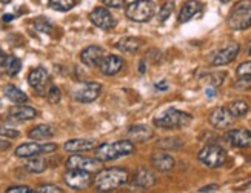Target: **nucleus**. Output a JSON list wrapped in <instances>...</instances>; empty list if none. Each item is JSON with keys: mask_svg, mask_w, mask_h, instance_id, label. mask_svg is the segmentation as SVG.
I'll return each instance as SVG.
<instances>
[{"mask_svg": "<svg viewBox=\"0 0 251 193\" xmlns=\"http://www.w3.org/2000/svg\"><path fill=\"white\" fill-rule=\"evenodd\" d=\"M154 88H156V90H162V91H163V90H167V88H168V83H167L165 81H160V82H157V83L154 85Z\"/></svg>", "mask_w": 251, "mask_h": 193, "instance_id": "43", "label": "nucleus"}, {"mask_svg": "<svg viewBox=\"0 0 251 193\" xmlns=\"http://www.w3.org/2000/svg\"><path fill=\"white\" fill-rule=\"evenodd\" d=\"M48 81H50L48 71L43 68V67H37L34 70H31L29 74H28V83H29V87L34 88L39 94L43 93V90H45V85L48 83Z\"/></svg>", "mask_w": 251, "mask_h": 193, "instance_id": "17", "label": "nucleus"}, {"mask_svg": "<svg viewBox=\"0 0 251 193\" xmlns=\"http://www.w3.org/2000/svg\"><path fill=\"white\" fill-rule=\"evenodd\" d=\"M225 78H226V73H224V71L222 73H213L208 76V82L213 85V87H219V85L224 83Z\"/></svg>", "mask_w": 251, "mask_h": 193, "instance_id": "35", "label": "nucleus"}, {"mask_svg": "<svg viewBox=\"0 0 251 193\" xmlns=\"http://www.w3.org/2000/svg\"><path fill=\"white\" fill-rule=\"evenodd\" d=\"M236 73H237V76H251V60L241 63V65L237 67Z\"/></svg>", "mask_w": 251, "mask_h": 193, "instance_id": "37", "label": "nucleus"}, {"mask_svg": "<svg viewBox=\"0 0 251 193\" xmlns=\"http://www.w3.org/2000/svg\"><path fill=\"white\" fill-rule=\"evenodd\" d=\"M11 147V144L8 141H0V152H5V150H8Z\"/></svg>", "mask_w": 251, "mask_h": 193, "instance_id": "44", "label": "nucleus"}, {"mask_svg": "<svg viewBox=\"0 0 251 193\" xmlns=\"http://www.w3.org/2000/svg\"><path fill=\"white\" fill-rule=\"evenodd\" d=\"M34 27H36L37 31H40V33H51V29H52V25L48 22L47 19H43V17H40V19L36 20Z\"/></svg>", "mask_w": 251, "mask_h": 193, "instance_id": "34", "label": "nucleus"}, {"mask_svg": "<svg viewBox=\"0 0 251 193\" xmlns=\"http://www.w3.org/2000/svg\"><path fill=\"white\" fill-rule=\"evenodd\" d=\"M52 136H54L52 127L45 125V124L34 127V128H32V130H29V133H28V138L32 139V141H47V139H50V138H52Z\"/></svg>", "mask_w": 251, "mask_h": 193, "instance_id": "25", "label": "nucleus"}, {"mask_svg": "<svg viewBox=\"0 0 251 193\" xmlns=\"http://www.w3.org/2000/svg\"><path fill=\"white\" fill-rule=\"evenodd\" d=\"M2 2H3V3H8V2H9V0H2Z\"/></svg>", "mask_w": 251, "mask_h": 193, "instance_id": "50", "label": "nucleus"}, {"mask_svg": "<svg viewBox=\"0 0 251 193\" xmlns=\"http://www.w3.org/2000/svg\"><path fill=\"white\" fill-rule=\"evenodd\" d=\"M60 98H62V93H60V88L56 87V85H52L50 87L48 93H47V99L50 104H59L60 102Z\"/></svg>", "mask_w": 251, "mask_h": 193, "instance_id": "32", "label": "nucleus"}, {"mask_svg": "<svg viewBox=\"0 0 251 193\" xmlns=\"http://www.w3.org/2000/svg\"><path fill=\"white\" fill-rule=\"evenodd\" d=\"M128 182V171L125 168H106L97 173L93 179L97 192H111Z\"/></svg>", "mask_w": 251, "mask_h": 193, "instance_id": "1", "label": "nucleus"}, {"mask_svg": "<svg viewBox=\"0 0 251 193\" xmlns=\"http://www.w3.org/2000/svg\"><path fill=\"white\" fill-rule=\"evenodd\" d=\"M145 71H147L145 62H144V60H140V63H139V73H142V74H144Z\"/></svg>", "mask_w": 251, "mask_h": 193, "instance_id": "45", "label": "nucleus"}, {"mask_svg": "<svg viewBox=\"0 0 251 193\" xmlns=\"http://www.w3.org/2000/svg\"><path fill=\"white\" fill-rule=\"evenodd\" d=\"M31 192L32 190L28 186H14L6 190V193H31Z\"/></svg>", "mask_w": 251, "mask_h": 193, "instance_id": "41", "label": "nucleus"}, {"mask_svg": "<svg viewBox=\"0 0 251 193\" xmlns=\"http://www.w3.org/2000/svg\"><path fill=\"white\" fill-rule=\"evenodd\" d=\"M217 190H219V186L217 184H210V186H205V187L199 189L201 193H210V192H217Z\"/></svg>", "mask_w": 251, "mask_h": 193, "instance_id": "42", "label": "nucleus"}, {"mask_svg": "<svg viewBox=\"0 0 251 193\" xmlns=\"http://www.w3.org/2000/svg\"><path fill=\"white\" fill-rule=\"evenodd\" d=\"M96 147V142L91 139H70L65 142L63 148L70 153H79V152H88Z\"/></svg>", "mask_w": 251, "mask_h": 193, "instance_id": "23", "label": "nucleus"}, {"mask_svg": "<svg viewBox=\"0 0 251 193\" xmlns=\"http://www.w3.org/2000/svg\"><path fill=\"white\" fill-rule=\"evenodd\" d=\"M19 132L14 130V128H9V127H0V136H5V138H9V139H14V138H19Z\"/></svg>", "mask_w": 251, "mask_h": 193, "instance_id": "39", "label": "nucleus"}, {"mask_svg": "<svg viewBox=\"0 0 251 193\" xmlns=\"http://www.w3.org/2000/svg\"><path fill=\"white\" fill-rule=\"evenodd\" d=\"M50 6L54 11L67 13L75 6V0H50Z\"/></svg>", "mask_w": 251, "mask_h": 193, "instance_id": "31", "label": "nucleus"}, {"mask_svg": "<svg viewBox=\"0 0 251 193\" xmlns=\"http://www.w3.org/2000/svg\"><path fill=\"white\" fill-rule=\"evenodd\" d=\"M208 121L214 128H219V130H225V128H230L234 122V117L230 113V110L225 109V107H217L214 109L210 116Z\"/></svg>", "mask_w": 251, "mask_h": 193, "instance_id": "9", "label": "nucleus"}, {"mask_svg": "<svg viewBox=\"0 0 251 193\" xmlns=\"http://www.w3.org/2000/svg\"><path fill=\"white\" fill-rule=\"evenodd\" d=\"M125 65V62L122 57H119L116 55H106L99 63V70L105 76H114L119 71H121Z\"/></svg>", "mask_w": 251, "mask_h": 193, "instance_id": "15", "label": "nucleus"}, {"mask_svg": "<svg viewBox=\"0 0 251 193\" xmlns=\"http://www.w3.org/2000/svg\"><path fill=\"white\" fill-rule=\"evenodd\" d=\"M173 9H174V2H167L160 8V13H159V19L160 22H165V20L173 14Z\"/></svg>", "mask_w": 251, "mask_h": 193, "instance_id": "33", "label": "nucleus"}, {"mask_svg": "<svg viewBox=\"0 0 251 193\" xmlns=\"http://www.w3.org/2000/svg\"><path fill=\"white\" fill-rule=\"evenodd\" d=\"M174 164H176V161H174V158L165 152H156V153H152L151 156V165L154 167L156 170L159 171H170L174 168Z\"/></svg>", "mask_w": 251, "mask_h": 193, "instance_id": "18", "label": "nucleus"}, {"mask_svg": "<svg viewBox=\"0 0 251 193\" xmlns=\"http://www.w3.org/2000/svg\"><path fill=\"white\" fill-rule=\"evenodd\" d=\"M126 3V0H103V5L108 6V8H117V9H121L124 8Z\"/></svg>", "mask_w": 251, "mask_h": 193, "instance_id": "40", "label": "nucleus"}, {"mask_svg": "<svg viewBox=\"0 0 251 193\" xmlns=\"http://www.w3.org/2000/svg\"><path fill=\"white\" fill-rule=\"evenodd\" d=\"M0 109H2V102H0Z\"/></svg>", "mask_w": 251, "mask_h": 193, "instance_id": "52", "label": "nucleus"}, {"mask_svg": "<svg viewBox=\"0 0 251 193\" xmlns=\"http://www.w3.org/2000/svg\"><path fill=\"white\" fill-rule=\"evenodd\" d=\"M63 179L67 182V186L74 190L88 189L93 184V176L90 171L79 170V168H68L67 173L63 175Z\"/></svg>", "mask_w": 251, "mask_h": 193, "instance_id": "7", "label": "nucleus"}, {"mask_svg": "<svg viewBox=\"0 0 251 193\" xmlns=\"http://www.w3.org/2000/svg\"><path fill=\"white\" fill-rule=\"evenodd\" d=\"M37 193H62L63 190L57 186H51V184H45V186H40L36 190Z\"/></svg>", "mask_w": 251, "mask_h": 193, "instance_id": "38", "label": "nucleus"}, {"mask_svg": "<svg viewBox=\"0 0 251 193\" xmlns=\"http://www.w3.org/2000/svg\"><path fill=\"white\" fill-rule=\"evenodd\" d=\"M0 74H2V67H0Z\"/></svg>", "mask_w": 251, "mask_h": 193, "instance_id": "51", "label": "nucleus"}, {"mask_svg": "<svg viewBox=\"0 0 251 193\" xmlns=\"http://www.w3.org/2000/svg\"><path fill=\"white\" fill-rule=\"evenodd\" d=\"M202 9H203V6L201 2H198V0H188V2L182 6L180 13H179V22L180 24L190 22L193 17L202 14Z\"/></svg>", "mask_w": 251, "mask_h": 193, "instance_id": "20", "label": "nucleus"}, {"mask_svg": "<svg viewBox=\"0 0 251 193\" xmlns=\"http://www.w3.org/2000/svg\"><path fill=\"white\" fill-rule=\"evenodd\" d=\"M193 122V116L190 113H185L176 109H170L163 114L154 119V125L163 130H176V128L188 127Z\"/></svg>", "mask_w": 251, "mask_h": 193, "instance_id": "4", "label": "nucleus"}, {"mask_svg": "<svg viewBox=\"0 0 251 193\" xmlns=\"http://www.w3.org/2000/svg\"><path fill=\"white\" fill-rule=\"evenodd\" d=\"M198 158H199L201 163L205 164L206 167L219 168L226 163V152L222 147L211 144V145H205L199 152Z\"/></svg>", "mask_w": 251, "mask_h": 193, "instance_id": "6", "label": "nucleus"}, {"mask_svg": "<svg viewBox=\"0 0 251 193\" xmlns=\"http://www.w3.org/2000/svg\"><path fill=\"white\" fill-rule=\"evenodd\" d=\"M248 56H251V44H250V47H248Z\"/></svg>", "mask_w": 251, "mask_h": 193, "instance_id": "49", "label": "nucleus"}, {"mask_svg": "<svg viewBox=\"0 0 251 193\" xmlns=\"http://www.w3.org/2000/svg\"><path fill=\"white\" fill-rule=\"evenodd\" d=\"M37 116V111L32 109V107L29 105H22V104H17L14 107H11L9 109V117L14 121H31L34 119V117Z\"/></svg>", "mask_w": 251, "mask_h": 193, "instance_id": "19", "label": "nucleus"}, {"mask_svg": "<svg viewBox=\"0 0 251 193\" xmlns=\"http://www.w3.org/2000/svg\"><path fill=\"white\" fill-rule=\"evenodd\" d=\"M142 47V40L139 37H122L116 44V48L126 55H134Z\"/></svg>", "mask_w": 251, "mask_h": 193, "instance_id": "24", "label": "nucleus"}, {"mask_svg": "<svg viewBox=\"0 0 251 193\" xmlns=\"http://www.w3.org/2000/svg\"><path fill=\"white\" fill-rule=\"evenodd\" d=\"M25 168L29 173H43V171L47 170V161L39 156H32L25 164Z\"/></svg>", "mask_w": 251, "mask_h": 193, "instance_id": "27", "label": "nucleus"}, {"mask_svg": "<svg viewBox=\"0 0 251 193\" xmlns=\"http://www.w3.org/2000/svg\"><path fill=\"white\" fill-rule=\"evenodd\" d=\"M241 79H237L234 83L236 90H248L251 88V76H239Z\"/></svg>", "mask_w": 251, "mask_h": 193, "instance_id": "36", "label": "nucleus"}, {"mask_svg": "<svg viewBox=\"0 0 251 193\" xmlns=\"http://www.w3.org/2000/svg\"><path fill=\"white\" fill-rule=\"evenodd\" d=\"M250 164H251V159H250Z\"/></svg>", "mask_w": 251, "mask_h": 193, "instance_id": "53", "label": "nucleus"}, {"mask_svg": "<svg viewBox=\"0 0 251 193\" xmlns=\"http://www.w3.org/2000/svg\"><path fill=\"white\" fill-rule=\"evenodd\" d=\"M126 17L137 24H144L156 14V5L152 0H134L126 6Z\"/></svg>", "mask_w": 251, "mask_h": 193, "instance_id": "5", "label": "nucleus"}, {"mask_svg": "<svg viewBox=\"0 0 251 193\" xmlns=\"http://www.w3.org/2000/svg\"><path fill=\"white\" fill-rule=\"evenodd\" d=\"M134 144L133 141H116V142H105L96 147V158L100 163H108L117 158H124L134 153Z\"/></svg>", "mask_w": 251, "mask_h": 193, "instance_id": "2", "label": "nucleus"}, {"mask_svg": "<svg viewBox=\"0 0 251 193\" xmlns=\"http://www.w3.org/2000/svg\"><path fill=\"white\" fill-rule=\"evenodd\" d=\"M100 93H102V85L99 82H88L80 90L74 93V99L82 104H90L99 98Z\"/></svg>", "mask_w": 251, "mask_h": 193, "instance_id": "11", "label": "nucleus"}, {"mask_svg": "<svg viewBox=\"0 0 251 193\" xmlns=\"http://www.w3.org/2000/svg\"><path fill=\"white\" fill-rule=\"evenodd\" d=\"M105 56V51L102 47H97V45H90L86 47L85 50H82L80 53V60L83 65L94 68V67H99L100 60Z\"/></svg>", "mask_w": 251, "mask_h": 193, "instance_id": "14", "label": "nucleus"}, {"mask_svg": "<svg viewBox=\"0 0 251 193\" xmlns=\"http://www.w3.org/2000/svg\"><path fill=\"white\" fill-rule=\"evenodd\" d=\"M183 145V141L177 138H165V139H159L156 142L157 148H163V150H177Z\"/></svg>", "mask_w": 251, "mask_h": 193, "instance_id": "30", "label": "nucleus"}, {"mask_svg": "<svg viewBox=\"0 0 251 193\" xmlns=\"http://www.w3.org/2000/svg\"><path fill=\"white\" fill-rule=\"evenodd\" d=\"M225 139L228 144L237 148H250L251 147V132L245 128H233L226 135Z\"/></svg>", "mask_w": 251, "mask_h": 193, "instance_id": "13", "label": "nucleus"}, {"mask_svg": "<svg viewBox=\"0 0 251 193\" xmlns=\"http://www.w3.org/2000/svg\"><path fill=\"white\" fill-rule=\"evenodd\" d=\"M206 96H210V98H213V96H214V90H213V88H208V90H206Z\"/></svg>", "mask_w": 251, "mask_h": 193, "instance_id": "47", "label": "nucleus"}, {"mask_svg": "<svg viewBox=\"0 0 251 193\" xmlns=\"http://www.w3.org/2000/svg\"><path fill=\"white\" fill-rule=\"evenodd\" d=\"M228 27L234 31L251 28V0L237 2L228 14Z\"/></svg>", "mask_w": 251, "mask_h": 193, "instance_id": "3", "label": "nucleus"}, {"mask_svg": "<svg viewBox=\"0 0 251 193\" xmlns=\"http://www.w3.org/2000/svg\"><path fill=\"white\" fill-rule=\"evenodd\" d=\"M57 150V144L47 142V144H37V142H28L22 144L16 148V156L17 158H32V156H40V155H48Z\"/></svg>", "mask_w": 251, "mask_h": 193, "instance_id": "8", "label": "nucleus"}, {"mask_svg": "<svg viewBox=\"0 0 251 193\" xmlns=\"http://www.w3.org/2000/svg\"><path fill=\"white\" fill-rule=\"evenodd\" d=\"M90 20L100 29H111L116 27V19L106 8H94L90 13Z\"/></svg>", "mask_w": 251, "mask_h": 193, "instance_id": "12", "label": "nucleus"}, {"mask_svg": "<svg viewBox=\"0 0 251 193\" xmlns=\"http://www.w3.org/2000/svg\"><path fill=\"white\" fill-rule=\"evenodd\" d=\"M67 167L68 168H79V170H85V171H97L100 168V161L97 158H86L82 155H73L68 158L67 161Z\"/></svg>", "mask_w": 251, "mask_h": 193, "instance_id": "10", "label": "nucleus"}, {"mask_svg": "<svg viewBox=\"0 0 251 193\" xmlns=\"http://www.w3.org/2000/svg\"><path fill=\"white\" fill-rule=\"evenodd\" d=\"M133 184L137 186V187H142V189L152 187L156 184V176L150 168L139 167L137 171L134 173V176H133Z\"/></svg>", "mask_w": 251, "mask_h": 193, "instance_id": "22", "label": "nucleus"}, {"mask_svg": "<svg viewBox=\"0 0 251 193\" xmlns=\"http://www.w3.org/2000/svg\"><path fill=\"white\" fill-rule=\"evenodd\" d=\"M13 19H14L13 14H5V16H3V20H5V22H11Z\"/></svg>", "mask_w": 251, "mask_h": 193, "instance_id": "46", "label": "nucleus"}, {"mask_svg": "<svg viewBox=\"0 0 251 193\" xmlns=\"http://www.w3.org/2000/svg\"><path fill=\"white\" fill-rule=\"evenodd\" d=\"M228 110H230V113L233 114V117H244L247 113H248V104L245 101H233L230 102V105L226 107Z\"/></svg>", "mask_w": 251, "mask_h": 193, "instance_id": "28", "label": "nucleus"}, {"mask_svg": "<svg viewBox=\"0 0 251 193\" xmlns=\"http://www.w3.org/2000/svg\"><path fill=\"white\" fill-rule=\"evenodd\" d=\"M126 136L133 142H147L154 136V132L147 125H131L126 130Z\"/></svg>", "mask_w": 251, "mask_h": 193, "instance_id": "21", "label": "nucleus"}, {"mask_svg": "<svg viewBox=\"0 0 251 193\" xmlns=\"http://www.w3.org/2000/svg\"><path fill=\"white\" fill-rule=\"evenodd\" d=\"M219 2H222V3H230L231 0H219Z\"/></svg>", "mask_w": 251, "mask_h": 193, "instance_id": "48", "label": "nucleus"}, {"mask_svg": "<svg viewBox=\"0 0 251 193\" xmlns=\"http://www.w3.org/2000/svg\"><path fill=\"white\" fill-rule=\"evenodd\" d=\"M239 50H241V47H239V44H236V42H233V44L219 50L213 57V65L221 67V65H226V63L233 62L239 55Z\"/></svg>", "mask_w": 251, "mask_h": 193, "instance_id": "16", "label": "nucleus"}, {"mask_svg": "<svg viewBox=\"0 0 251 193\" xmlns=\"http://www.w3.org/2000/svg\"><path fill=\"white\" fill-rule=\"evenodd\" d=\"M5 70L9 76H17L22 70V62L19 57L16 56H6V60H5Z\"/></svg>", "mask_w": 251, "mask_h": 193, "instance_id": "29", "label": "nucleus"}, {"mask_svg": "<svg viewBox=\"0 0 251 193\" xmlns=\"http://www.w3.org/2000/svg\"><path fill=\"white\" fill-rule=\"evenodd\" d=\"M3 93L6 98L11 101V102H14V104H25L28 102V96L22 91L20 88H17L16 85H6V87L3 88Z\"/></svg>", "mask_w": 251, "mask_h": 193, "instance_id": "26", "label": "nucleus"}]
</instances>
